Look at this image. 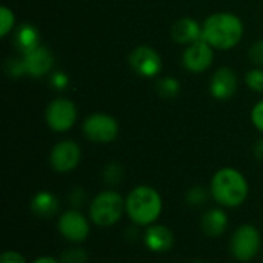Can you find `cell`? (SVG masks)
<instances>
[{
  "label": "cell",
  "instance_id": "6da1fadb",
  "mask_svg": "<svg viewBox=\"0 0 263 263\" xmlns=\"http://www.w3.org/2000/svg\"><path fill=\"white\" fill-rule=\"evenodd\" d=\"M243 35L240 18L231 12L211 14L202 25V39L213 48L228 51L234 48Z\"/></svg>",
  "mask_w": 263,
  "mask_h": 263
},
{
  "label": "cell",
  "instance_id": "7a4b0ae2",
  "mask_svg": "<svg viewBox=\"0 0 263 263\" xmlns=\"http://www.w3.org/2000/svg\"><path fill=\"white\" fill-rule=\"evenodd\" d=\"M213 199L227 208H237L245 203L250 194V185L245 176L236 168H222L213 179L210 186Z\"/></svg>",
  "mask_w": 263,
  "mask_h": 263
},
{
  "label": "cell",
  "instance_id": "3957f363",
  "mask_svg": "<svg viewBox=\"0 0 263 263\" xmlns=\"http://www.w3.org/2000/svg\"><path fill=\"white\" fill-rule=\"evenodd\" d=\"M126 200V214L139 227L153 225L163 211V200L159 191L148 185L136 186Z\"/></svg>",
  "mask_w": 263,
  "mask_h": 263
},
{
  "label": "cell",
  "instance_id": "277c9868",
  "mask_svg": "<svg viewBox=\"0 0 263 263\" xmlns=\"http://www.w3.org/2000/svg\"><path fill=\"white\" fill-rule=\"evenodd\" d=\"M126 213V200L112 190L99 193L89 203V219L100 228L116 225Z\"/></svg>",
  "mask_w": 263,
  "mask_h": 263
},
{
  "label": "cell",
  "instance_id": "5b68a950",
  "mask_svg": "<svg viewBox=\"0 0 263 263\" xmlns=\"http://www.w3.org/2000/svg\"><path fill=\"white\" fill-rule=\"evenodd\" d=\"M260 250V233L254 225H240L230 242V251L233 257L240 262L253 260Z\"/></svg>",
  "mask_w": 263,
  "mask_h": 263
},
{
  "label": "cell",
  "instance_id": "8992f818",
  "mask_svg": "<svg viewBox=\"0 0 263 263\" xmlns=\"http://www.w3.org/2000/svg\"><path fill=\"white\" fill-rule=\"evenodd\" d=\"M82 129L88 140L94 143H109L116 140L119 134V123L109 114L96 112L85 119Z\"/></svg>",
  "mask_w": 263,
  "mask_h": 263
},
{
  "label": "cell",
  "instance_id": "52a82bcc",
  "mask_svg": "<svg viewBox=\"0 0 263 263\" xmlns=\"http://www.w3.org/2000/svg\"><path fill=\"white\" fill-rule=\"evenodd\" d=\"M48 126L55 133H65L71 129L77 120V108L74 102L68 99H54L45 112Z\"/></svg>",
  "mask_w": 263,
  "mask_h": 263
},
{
  "label": "cell",
  "instance_id": "ba28073f",
  "mask_svg": "<svg viewBox=\"0 0 263 263\" xmlns=\"http://www.w3.org/2000/svg\"><path fill=\"white\" fill-rule=\"evenodd\" d=\"M57 230L71 243H82L89 236V222L79 210H68L57 219Z\"/></svg>",
  "mask_w": 263,
  "mask_h": 263
},
{
  "label": "cell",
  "instance_id": "9c48e42d",
  "mask_svg": "<svg viewBox=\"0 0 263 263\" xmlns=\"http://www.w3.org/2000/svg\"><path fill=\"white\" fill-rule=\"evenodd\" d=\"M82 159L80 146L72 140L55 143L49 153V165L57 173H69L77 168Z\"/></svg>",
  "mask_w": 263,
  "mask_h": 263
},
{
  "label": "cell",
  "instance_id": "30bf717a",
  "mask_svg": "<svg viewBox=\"0 0 263 263\" xmlns=\"http://www.w3.org/2000/svg\"><path fill=\"white\" fill-rule=\"evenodd\" d=\"M129 66L140 77H156L162 71V59L151 46H137L129 54Z\"/></svg>",
  "mask_w": 263,
  "mask_h": 263
},
{
  "label": "cell",
  "instance_id": "8fae6325",
  "mask_svg": "<svg viewBox=\"0 0 263 263\" xmlns=\"http://www.w3.org/2000/svg\"><path fill=\"white\" fill-rule=\"evenodd\" d=\"M213 59H214L213 46L208 42H205L203 39L188 45V48L185 49V52L182 55L183 66L188 71L196 72V74L206 71L211 66Z\"/></svg>",
  "mask_w": 263,
  "mask_h": 263
},
{
  "label": "cell",
  "instance_id": "7c38bea8",
  "mask_svg": "<svg viewBox=\"0 0 263 263\" xmlns=\"http://www.w3.org/2000/svg\"><path fill=\"white\" fill-rule=\"evenodd\" d=\"M237 91V76L228 66L219 68L210 82V92L217 100H230Z\"/></svg>",
  "mask_w": 263,
  "mask_h": 263
},
{
  "label": "cell",
  "instance_id": "4fadbf2b",
  "mask_svg": "<svg viewBox=\"0 0 263 263\" xmlns=\"http://www.w3.org/2000/svg\"><path fill=\"white\" fill-rule=\"evenodd\" d=\"M22 60H23L26 74L31 77H43L45 74H48L51 71L52 65H54L52 52L42 45L37 46L35 49L29 51L28 54H23Z\"/></svg>",
  "mask_w": 263,
  "mask_h": 263
},
{
  "label": "cell",
  "instance_id": "5bb4252c",
  "mask_svg": "<svg viewBox=\"0 0 263 263\" xmlns=\"http://www.w3.org/2000/svg\"><path fill=\"white\" fill-rule=\"evenodd\" d=\"M143 243L153 253H166L174 245V234L165 225H149L143 233Z\"/></svg>",
  "mask_w": 263,
  "mask_h": 263
},
{
  "label": "cell",
  "instance_id": "9a60e30c",
  "mask_svg": "<svg viewBox=\"0 0 263 263\" xmlns=\"http://www.w3.org/2000/svg\"><path fill=\"white\" fill-rule=\"evenodd\" d=\"M171 35L173 40L180 45H191L202 39V26L194 18L185 17L173 25Z\"/></svg>",
  "mask_w": 263,
  "mask_h": 263
},
{
  "label": "cell",
  "instance_id": "2e32d148",
  "mask_svg": "<svg viewBox=\"0 0 263 263\" xmlns=\"http://www.w3.org/2000/svg\"><path fill=\"white\" fill-rule=\"evenodd\" d=\"M60 210L59 199L49 191H40L34 194L31 200V211L40 219H51L57 216Z\"/></svg>",
  "mask_w": 263,
  "mask_h": 263
},
{
  "label": "cell",
  "instance_id": "e0dca14e",
  "mask_svg": "<svg viewBox=\"0 0 263 263\" xmlns=\"http://www.w3.org/2000/svg\"><path fill=\"white\" fill-rule=\"evenodd\" d=\"M200 225H202V230L206 236L219 237L228 228V216L220 208H211L202 216Z\"/></svg>",
  "mask_w": 263,
  "mask_h": 263
},
{
  "label": "cell",
  "instance_id": "ac0fdd59",
  "mask_svg": "<svg viewBox=\"0 0 263 263\" xmlns=\"http://www.w3.org/2000/svg\"><path fill=\"white\" fill-rule=\"evenodd\" d=\"M14 46L17 51L22 52V55L40 46L37 28L32 26L31 23H22L14 34Z\"/></svg>",
  "mask_w": 263,
  "mask_h": 263
},
{
  "label": "cell",
  "instance_id": "d6986e66",
  "mask_svg": "<svg viewBox=\"0 0 263 263\" xmlns=\"http://www.w3.org/2000/svg\"><path fill=\"white\" fill-rule=\"evenodd\" d=\"M180 91V83L173 77H163L157 82V92L163 99H176Z\"/></svg>",
  "mask_w": 263,
  "mask_h": 263
},
{
  "label": "cell",
  "instance_id": "ffe728a7",
  "mask_svg": "<svg viewBox=\"0 0 263 263\" xmlns=\"http://www.w3.org/2000/svg\"><path fill=\"white\" fill-rule=\"evenodd\" d=\"M103 179H105V183L111 185V186H116L122 182L123 179V168L120 163L117 162H111L106 165V168L103 170Z\"/></svg>",
  "mask_w": 263,
  "mask_h": 263
},
{
  "label": "cell",
  "instance_id": "44dd1931",
  "mask_svg": "<svg viewBox=\"0 0 263 263\" xmlns=\"http://www.w3.org/2000/svg\"><path fill=\"white\" fill-rule=\"evenodd\" d=\"M89 256L83 248H69L60 256V263H88Z\"/></svg>",
  "mask_w": 263,
  "mask_h": 263
},
{
  "label": "cell",
  "instance_id": "7402d4cb",
  "mask_svg": "<svg viewBox=\"0 0 263 263\" xmlns=\"http://www.w3.org/2000/svg\"><path fill=\"white\" fill-rule=\"evenodd\" d=\"M208 200V191L203 186H193L186 193V202L191 206H202Z\"/></svg>",
  "mask_w": 263,
  "mask_h": 263
},
{
  "label": "cell",
  "instance_id": "603a6c76",
  "mask_svg": "<svg viewBox=\"0 0 263 263\" xmlns=\"http://www.w3.org/2000/svg\"><path fill=\"white\" fill-rule=\"evenodd\" d=\"M245 82L250 89L256 92H263V68L250 69L245 76Z\"/></svg>",
  "mask_w": 263,
  "mask_h": 263
},
{
  "label": "cell",
  "instance_id": "cb8c5ba5",
  "mask_svg": "<svg viewBox=\"0 0 263 263\" xmlns=\"http://www.w3.org/2000/svg\"><path fill=\"white\" fill-rule=\"evenodd\" d=\"M14 23H15L14 12H12L9 8L2 6V8H0V35H2V37L8 35V32L12 31Z\"/></svg>",
  "mask_w": 263,
  "mask_h": 263
},
{
  "label": "cell",
  "instance_id": "d4e9b609",
  "mask_svg": "<svg viewBox=\"0 0 263 263\" xmlns=\"http://www.w3.org/2000/svg\"><path fill=\"white\" fill-rule=\"evenodd\" d=\"M5 72L9 77H20L23 74H26L25 71V65L22 59H9L5 63Z\"/></svg>",
  "mask_w": 263,
  "mask_h": 263
},
{
  "label": "cell",
  "instance_id": "484cf974",
  "mask_svg": "<svg viewBox=\"0 0 263 263\" xmlns=\"http://www.w3.org/2000/svg\"><path fill=\"white\" fill-rule=\"evenodd\" d=\"M250 60L251 63H254L257 68H263V40L256 42L251 48H250Z\"/></svg>",
  "mask_w": 263,
  "mask_h": 263
},
{
  "label": "cell",
  "instance_id": "4316f807",
  "mask_svg": "<svg viewBox=\"0 0 263 263\" xmlns=\"http://www.w3.org/2000/svg\"><path fill=\"white\" fill-rule=\"evenodd\" d=\"M251 122L260 133H263V100L254 105L251 111Z\"/></svg>",
  "mask_w": 263,
  "mask_h": 263
},
{
  "label": "cell",
  "instance_id": "83f0119b",
  "mask_svg": "<svg viewBox=\"0 0 263 263\" xmlns=\"http://www.w3.org/2000/svg\"><path fill=\"white\" fill-rule=\"evenodd\" d=\"M51 85L55 88V89H65L69 83V79L65 72H60V71H55L51 74V79H49Z\"/></svg>",
  "mask_w": 263,
  "mask_h": 263
},
{
  "label": "cell",
  "instance_id": "f1b7e54d",
  "mask_svg": "<svg viewBox=\"0 0 263 263\" xmlns=\"http://www.w3.org/2000/svg\"><path fill=\"white\" fill-rule=\"evenodd\" d=\"M0 263H26V259L18 251H5L0 257Z\"/></svg>",
  "mask_w": 263,
  "mask_h": 263
},
{
  "label": "cell",
  "instance_id": "f546056e",
  "mask_svg": "<svg viewBox=\"0 0 263 263\" xmlns=\"http://www.w3.org/2000/svg\"><path fill=\"white\" fill-rule=\"evenodd\" d=\"M85 200H86V194H85V191H83L82 188H76V190L71 191V194H69V202L74 205L76 210H77L79 206H82V205L85 203Z\"/></svg>",
  "mask_w": 263,
  "mask_h": 263
},
{
  "label": "cell",
  "instance_id": "4dcf8cb0",
  "mask_svg": "<svg viewBox=\"0 0 263 263\" xmlns=\"http://www.w3.org/2000/svg\"><path fill=\"white\" fill-rule=\"evenodd\" d=\"M254 156H256L259 160H263V137L254 145Z\"/></svg>",
  "mask_w": 263,
  "mask_h": 263
},
{
  "label": "cell",
  "instance_id": "1f68e13d",
  "mask_svg": "<svg viewBox=\"0 0 263 263\" xmlns=\"http://www.w3.org/2000/svg\"><path fill=\"white\" fill-rule=\"evenodd\" d=\"M32 263H60V260H57L54 257H49V256H43V257L35 259Z\"/></svg>",
  "mask_w": 263,
  "mask_h": 263
},
{
  "label": "cell",
  "instance_id": "d6a6232c",
  "mask_svg": "<svg viewBox=\"0 0 263 263\" xmlns=\"http://www.w3.org/2000/svg\"><path fill=\"white\" fill-rule=\"evenodd\" d=\"M193 263H205V262H203V260H194Z\"/></svg>",
  "mask_w": 263,
  "mask_h": 263
}]
</instances>
